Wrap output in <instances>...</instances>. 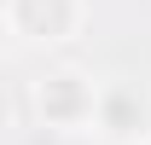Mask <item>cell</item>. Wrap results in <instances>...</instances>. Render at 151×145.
<instances>
[{"mask_svg": "<svg viewBox=\"0 0 151 145\" xmlns=\"http://www.w3.org/2000/svg\"><path fill=\"white\" fill-rule=\"evenodd\" d=\"M139 145H151V139H139Z\"/></svg>", "mask_w": 151, "mask_h": 145, "instance_id": "277c9868", "label": "cell"}, {"mask_svg": "<svg viewBox=\"0 0 151 145\" xmlns=\"http://www.w3.org/2000/svg\"><path fill=\"white\" fill-rule=\"evenodd\" d=\"M0 12L18 41H41V47L70 41L81 29V0H0Z\"/></svg>", "mask_w": 151, "mask_h": 145, "instance_id": "7a4b0ae2", "label": "cell"}, {"mask_svg": "<svg viewBox=\"0 0 151 145\" xmlns=\"http://www.w3.org/2000/svg\"><path fill=\"white\" fill-rule=\"evenodd\" d=\"M99 99H105V87L93 75H81V70H47L35 81V110H41L47 128H87V122H99Z\"/></svg>", "mask_w": 151, "mask_h": 145, "instance_id": "6da1fadb", "label": "cell"}, {"mask_svg": "<svg viewBox=\"0 0 151 145\" xmlns=\"http://www.w3.org/2000/svg\"><path fill=\"white\" fill-rule=\"evenodd\" d=\"M99 128L105 134H116V139H151V99L139 87H128V81H116V87H105V99H99Z\"/></svg>", "mask_w": 151, "mask_h": 145, "instance_id": "3957f363", "label": "cell"}]
</instances>
